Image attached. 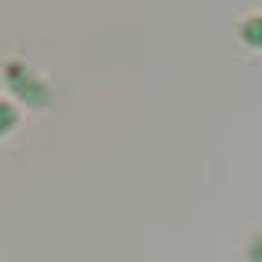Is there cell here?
I'll return each mask as SVG.
<instances>
[{
	"instance_id": "2",
	"label": "cell",
	"mask_w": 262,
	"mask_h": 262,
	"mask_svg": "<svg viewBox=\"0 0 262 262\" xmlns=\"http://www.w3.org/2000/svg\"><path fill=\"white\" fill-rule=\"evenodd\" d=\"M244 37H248L251 48H258V15H251V19L244 23Z\"/></svg>"
},
{
	"instance_id": "1",
	"label": "cell",
	"mask_w": 262,
	"mask_h": 262,
	"mask_svg": "<svg viewBox=\"0 0 262 262\" xmlns=\"http://www.w3.org/2000/svg\"><path fill=\"white\" fill-rule=\"evenodd\" d=\"M15 122H19V111H15V103L0 100V137L11 133V129H15Z\"/></svg>"
}]
</instances>
